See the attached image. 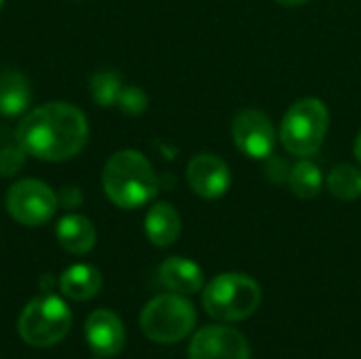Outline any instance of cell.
Segmentation results:
<instances>
[{
	"label": "cell",
	"mask_w": 361,
	"mask_h": 359,
	"mask_svg": "<svg viewBox=\"0 0 361 359\" xmlns=\"http://www.w3.org/2000/svg\"><path fill=\"white\" fill-rule=\"evenodd\" d=\"M80 199H82V197L78 195V190H76L74 186L66 188V190H63V195H61V201L66 203V207H74Z\"/></svg>",
	"instance_id": "22"
},
{
	"label": "cell",
	"mask_w": 361,
	"mask_h": 359,
	"mask_svg": "<svg viewBox=\"0 0 361 359\" xmlns=\"http://www.w3.org/2000/svg\"><path fill=\"white\" fill-rule=\"evenodd\" d=\"M17 144L40 161H68L76 157L89 138L82 110L66 102H51L27 112L17 125Z\"/></svg>",
	"instance_id": "1"
},
{
	"label": "cell",
	"mask_w": 361,
	"mask_h": 359,
	"mask_svg": "<svg viewBox=\"0 0 361 359\" xmlns=\"http://www.w3.org/2000/svg\"><path fill=\"white\" fill-rule=\"evenodd\" d=\"M123 112L127 114H142L148 106V95L140 89V87H123L121 95H118V102Z\"/></svg>",
	"instance_id": "20"
},
{
	"label": "cell",
	"mask_w": 361,
	"mask_h": 359,
	"mask_svg": "<svg viewBox=\"0 0 361 359\" xmlns=\"http://www.w3.org/2000/svg\"><path fill=\"white\" fill-rule=\"evenodd\" d=\"M2 4H4V0H0V8H2Z\"/></svg>",
	"instance_id": "25"
},
{
	"label": "cell",
	"mask_w": 361,
	"mask_h": 359,
	"mask_svg": "<svg viewBox=\"0 0 361 359\" xmlns=\"http://www.w3.org/2000/svg\"><path fill=\"white\" fill-rule=\"evenodd\" d=\"M186 180L195 195L203 199H218L231 186V169L220 157L201 152L188 163Z\"/></svg>",
	"instance_id": "10"
},
{
	"label": "cell",
	"mask_w": 361,
	"mask_h": 359,
	"mask_svg": "<svg viewBox=\"0 0 361 359\" xmlns=\"http://www.w3.org/2000/svg\"><path fill=\"white\" fill-rule=\"evenodd\" d=\"M72 315L68 305L53 294L32 298L19 315V336L32 347H51L63 341L70 332Z\"/></svg>",
	"instance_id": "6"
},
{
	"label": "cell",
	"mask_w": 361,
	"mask_h": 359,
	"mask_svg": "<svg viewBox=\"0 0 361 359\" xmlns=\"http://www.w3.org/2000/svg\"><path fill=\"white\" fill-rule=\"evenodd\" d=\"M102 184L108 199L123 209H137L159 193V178L150 161L137 150H118L104 167Z\"/></svg>",
	"instance_id": "2"
},
{
	"label": "cell",
	"mask_w": 361,
	"mask_h": 359,
	"mask_svg": "<svg viewBox=\"0 0 361 359\" xmlns=\"http://www.w3.org/2000/svg\"><path fill=\"white\" fill-rule=\"evenodd\" d=\"M260 303L258 281L243 273H222L203 290V309L220 322H243L256 313Z\"/></svg>",
	"instance_id": "4"
},
{
	"label": "cell",
	"mask_w": 361,
	"mask_h": 359,
	"mask_svg": "<svg viewBox=\"0 0 361 359\" xmlns=\"http://www.w3.org/2000/svg\"><path fill=\"white\" fill-rule=\"evenodd\" d=\"M87 343L99 358H114L125 349V328L116 313L97 309L85 324Z\"/></svg>",
	"instance_id": "11"
},
{
	"label": "cell",
	"mask_w": 361,
	"mask_h": 359,
	"mask_svg": "<svg viewBox=\"0 0 361 359\" xmlns=\"http://www.w3.org/2000/svg\"><path fill=\"white\" fill-rule=\"evenodd\" d=\"M95 239H97L95 226L85 216L70 214V216H63L57 224V241L70 254L82 256L91 252L95 245Z\"/></svg>",
	"instance_id": "14"
},
{
	"label": "cell",
	"mask_w": 361,
	"mask_h": 359,
	"mask_svg": "<svg viewBox=\"0 0 361 359\" xmlns=\"http://www.w3.org/2000/svg\"><path fill=\"white\" fill-rule=\"evenodd\" d=\"M188 359H250V345L235 328L207 326L192 336Z\"/></svg>",
	"instance_id": "9"
},
{
	"label": "cell",
	"mask_w": 361,
	"mask_h": 359,
	"mask_svg": "<svg viewBox=\"0 0 361 359\" xmlns=\"http://www.w3.org/2000/svg\"><path fill=\"white\" fill-rule=\"evenodd\" d=\"M59 290L72 300H91L102 290V273L91 264H72L61 273Z\"/></svg>",
	"instance_id": "15"
},
{
	"label": "cell",
	"mask_w": 361,
	"mask_h": 359,
	"mask_svg": "<svg viewBox=\"0 0 361 359\" xmlns=\"http://www.w3.org/2000/svg\"><path fill=\"white\" fill-rule=\"evenodd\" d=\"M57 195L40 180H19L6 195V209L11 218L23 226H40L49 222L57 209Z\"/></svg>",
	"instance_id": "7"
},
{
	"label": "cell",
	"mask_w": 361,
	"mask_h": 359,
	"mask_svg": "<svg viewBox=\"0 0 361 359\" xmlns=\"http://www.w3.org/2000/svg\"><path fill=\"white\" fill-rule=\"evenodd\" d=\"M328 190L338 201H355L361 197V171L349 163L336 165L328 174Z\"/></svg>",
	"instance_id": "18"
},
{
	"label": "cell",
	"mask_w": 361,
	"mask_h": 359,
	"mask_svg": "<svg viewBox=\"0 0 361 359\" xmlns=\"http://www.w3.org/2000/svg\"><path fill=\"white\" fill-rule=\"evenodd\" d=\"M27 152L17 144V146H11V148H4L0 152V171L4 176H11V174H17L21 167H23V157Z\"/></svg>",
	"instance_id": "21"
},
{
	"label": "cell",
	"mask_w": 361,
	"mask_h": 359,
	"mask_svg": "<svg viewBox=\"0 0 361 359\" xmlns=\"http://www.w3.org/2000/svg\"><path fill=\"white\" fill-rule=\"evenodd\" d=\"M30 85L23 74L15 70L0 72V114L19 116L30 106Z\"/></svg>",
	"instance_id": "16"
},
{
	"label": "cell",
	"mask_w": 361,
	"mask_h": 359,
	"mask_svg": "<svg viewBox=\"0 0 361 359\" xmlns=\"http://www.w3.org/2000/svg\"><path fill=\"white\" fill-rule=\"evenodd\" d=\"M275 2H279L283 6H300V4H307L309 0H275Z\"/></svg>",
	"instance_id": "24"
},
{
	"label": "cell",
	"mask_w": 361,
	"mask_h": 359,
	"mask_svg": "<svg viewBox=\"0 0 361 359\" xmlns=\"http://www.w3.org/2000/svg\"><path fill=\"white\" fill-rule=\"evenodd\" d=\"M123 91L121 76L110 70H102L91 78V95L99 106H114Z\"/></svg>",
	"instance_id": "19"
},
{
	"label": "cell",
	"mask_w": 361,
	"mask_h": 359,
	"mask_svg": "<svg viewBox=\"0 0 361 359\" xmlns=\"http://www.w3.org/2000/svg\"><path fill=\"white\" fill-rule=\"evenodd\" d=\"M195 324H197L195 307L190 305L188 298L173 292L152 298L140 315L142 332L150 341L161 345H171L186 339L192 332Z\"/></svg>",
	"instance_id": "5"
},
{
	"label": "cell",
	"mask_w": 361,
	"mask_h": 359,
	"mask_svg": "<svg viewBox=\"0 0 361 359\" xmlns=\"http://www.w3.org/2000/svg\"><path fill=\"white\" fill-rule=\"evenodd\" d=\"M290 188L300 199H315L324 188L322 169L313 161L300 159L290 171Z\"/></svg>",
	"instance_id": "17"
},
{
	"label": "cell",
	"mask_w": 361,
	"mask_h": 359,
	"mask_svg": "<svg viewBox=\"0 0 361 359\" xmlns=\"http://www.w3.org/2000/svg\"><path fill=\"white\" fill-rule=\"evenodd\" d=\"M330 127V112L317 97H302L294 102L281 118L279 140L283 148L300 159L319 152Z\"/></svg>",
	"instance_id": "3"
},
{
	"label": "cell",
	"mask_w": 361,
	"mask_h": 359,
	"mask_svg": "<svg viewBox=\"0 0 361 359\" xmlns=\"http://www.w3.org/2000/svg\"><path fill=\"white\" fill-rule=\"evenodd\" d=\"M159 281L173 294L190 296V294H197L199 290H203L205 277L197 262H192L188 258L173 256L161 264Z\"/></svg>",
	"instance_id": "12"
},
{
	"label": "cell",
	"mask_w": 361,
	"mask_h": 359,
	"mask_svg": "<svg viewBox=\"0 0 361 359\" xmlns=\"http://www.w3.org/2000/svg\"><path fill=\"white\" fill-rule=\"evenodd\" d=\"M144 231L152 245H157V248L173 245L182 233V220H180L178 209L167 201L154 203L150 207V212L146 214Z\"/></svg>",
	"instance_id": "13"
},
{
	"label": "cell",
	"mask_w": 361,
	"mask_h": 359,
	"mask_svg": "<svg viewBox=\"0 0 361 359\" xmlns=\"http://www.w3.org/2000/svg\"><path fill=\"white\" fill-rule=\"evenodd\" d=\"M233 140L237 148L250 159H269L277 144L273 121L262 110H241L233 118Z\"/></svg>",
	"instance_id": "8"
},
{
	"label": "cell",
	"mask_w": 361,
	"mask_h": 359,
	"mask_svg": "<svg viewBox=\"0 0 361 359\" xmlns=\"http://www.w3.org/2000/svg\"><path fill=\"white\" fill-rule=\"evenodd\" d=\"M353 154H355V159L361 163V131L357 133V138H355V144H353Z\"/></svg>",
	"instance_id": "23"
}]
</instances>
